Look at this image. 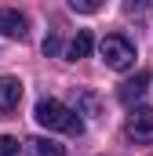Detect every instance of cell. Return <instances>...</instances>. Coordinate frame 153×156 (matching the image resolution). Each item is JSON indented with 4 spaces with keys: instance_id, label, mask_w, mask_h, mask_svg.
Segmentation results:
<instances>
[{
    "instance_id": "cell-5",
    "label": "cell",
    "mask_w": 153,
    "mask_h": 156,
    "mask_svg": "<svg viewBox=\"0 0 153 156\" xmlns=\"http://www.w3.org/2000/svg\"><path fill=\"white\" fill-rule=\"evenodd\" d=\"M22 102V80L18 76H0V116L15 113Z\"/></svg>"
},
{
    "instance_id": "cell-1",
    "label": "cell",
    "mask_w": 153,
    "mask_h": 156,
    "mask_svg": "<svg viewBox=\"0 0 153 156\" xmlns=\"http://www.w3.org/2000/svg\"><path fill=\"white\" fill-rule=\"evenodd\" d=\"M33 120L47 131H62V134H84V120L80 113H73L69 105H62L58 98H40L37 109H33Z\"/></svg>"
},
{
    "instance_id": "cell-8",
    "label": "cell",
    "mask_w": 153,
    "mask_h": 156,
    "mask_svg": "<svg viewBox=\"0 0 153 156\" xmlns=\"http://www.w3.org/2000/svg\"><path fill=\"white\" fill-rule=\"evenodd\" d=\"M91 47H95L91 33H88V29H76V37L69 40V47H66V58H69V62H76V58H88V55H91Z\"/></svg>"
},
{
    "instance_id": "cell-9",
    "label": "cell",
    "mask_w": 153,
    "mask_h": 156,
    "mask_svg": "<svg viewBox=\"0 0 153 156\" xmlns=\"http://www.w3.org/2000/svg\"><path fill=\"white\" fill-rule=\"evenodd\" d=\"M76 102L88 109V116H99V98H95L91 91H76Z\"/></svg>"
},
{
    "instance_id": "cell-3",
    "label": "cell",
    "mask_w": 153,
    "mask_h": 156,
    "mask_svg": "<svg viewBox=\"0 0 153 156\" xmlns=\"http://www.w3.org/2000/svg\"><path fill=\"white\" fill-rule=\"evenodd\" d=\"M124 134H128L131 142H142V145L153 142V109L150 105L131 109V116H128V123H124Z\"/></svg>"
},
{
    "instance_id": "cell-6",
    "label": "cell",
    "mask_w": 153,
    "mask_h": 156,
    "mask_svg": "<svg viewBox=\"0 0 153 156\" xmlns=\"http://www.w3.org/2000/svg\"><path fill=\"white\" fill-rule=\"evenodd\" d=\"M146 83H150V73L142 69V73H135V80H128V83H120V91H117V98H120L124 105H131V102H139V98L146 94Z\"/></svg>"
},
{
    "instance_id": "cell-4",
    "label": "cell",
    "mask_w": 153,
    "mask_h": 156,
    "mask_svg": "<svg viewBox=\"0 0 153 156\" xmlns=\"http://www.w3.org/2000/svg\"><path fill=\"white\" fill-rule=\"evenodd\" d=\"M0 33L11 37V40H26V37H29V22H26V15L15 11V7H0Z\"/></svg>"
},
{
    "instance_id": "cell-7",
    "label": "cell",
    "mask_w": 153,
    "mask_h": 156,
    "mask_svg": "<svg viewBox=\"0 0 153 156\" xmlns=\"http://www.w3.org/2000/svg\"><path fill=\"white\" fill-rule=\"evenodd\" d=\"M26 149H29V156H66V145H58L55 138H44V134L29 138Z\"/></svg>"
},
{
    "instance_id": "cell-12",
    "label": "cell",
    "mask_w": 153,
    "mask_h": 156,
    "mask_svg": "<svg viewBox=\"0 0 153 156\" xmlns=\"http://www.w3.org/2000/svg\"><path fill=\"white\" fill-rule=\"evenodd\" d=\"M58 51V37H47L44 40V55H55Z\"/></svg>"
},
{
    "instance_id": "cell-2",
    "label": "cell",
    "mask_w": 153,
    "mask_h": 156,
    "mask_svg": "<svg viewBox=\"0 0 153 156\" xmlns=\"http://www.w3.org/2000/svg\"><path fill=\"white\" fill-rule=\"evenodd\" d=\"M99 51H102V62L110 69H117V73H124V69L135 66V44L124 37V33H110V37L102 40Z\"/></svg>"
},
{
    "instance_id": "cell-10",
    "label": "cell",
    "mask_w": 153,
    "mask_h": 156,
    "mask_svg": "<svg viewBox=\"0 0 153 156\" xmlns=\"http://www.w3.org/2000/svg\"><path fill=\"white\" fill-rule=\"evenodd\" d=\"M18 138H11V134H0V156H18Z\"/></svg>"
},
{
    "instance_id": "cell-11",
    "label": "cell",
    "mask_w": 153,
    "mask_h": 156,
    "mask_svg": "<svg viewBox=\"0 0 153 156\" xmlns=\"http://www.w3.org/2000/svg\"><path fill=\"white\" fill-rule=\"evenodd\" d=\"M69 7H73V11H80V15H95L102 4H99V0H69Z\"/></svg>"
}]
</instances>
